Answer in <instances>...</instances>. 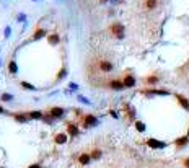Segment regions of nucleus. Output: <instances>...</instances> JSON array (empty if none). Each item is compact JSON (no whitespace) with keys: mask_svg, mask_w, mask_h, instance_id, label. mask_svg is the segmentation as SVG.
Listing matches in <instances>:
<instances>
[{"mask_svg":"<svg viewBox=\"0 0 189 168\" xmlns=\"http://www.w3.org/2000/svg\"><path fill=\"white\" fill-rule=\"evenodd\" d=\"M96 124H98V119L94 118L93 114H86V116H83V126H85V127L96 126Z\"/></svg>","mask_w":189,"mask_h":168,"instance_id":"nucleus-1","label":"nucleus"},{"mask_svg":"<svg viewBox=\"0 0 189 168\" xmlns=\"http://www.w3.org/2000/svg\"><path fill=\"white\" fill-rule=\"evenodd\" d=\"M111 33L114 34V36H117V38H122V31H124V26L121 25V23H114V25H111Z\"/></svg>","mask_w":189,"mask_h":168,"instance_id":"nucleus-2","label":"nucleus"},{"mask_svg":"<svg viewBox=\"0 0 189 168\" xmlns=\"http://www.w3.org/2000/svg\"><path fill=\"white\" fill-rule=\"evenodd\" d=\"M98 67L101 72H113V69H114V66H113L109 61H99L98 62Z\"/></svg>","mask_w":189,"mask_h":168,"instance_id":"nucleus-3","label":"nucleus"},{"mask_svg":"<svg viewBox=\"0 0 189 168\" xmlns=\"http://www.w3.org/2000/svg\"><path fill=\"white\" fill-rule=\"evenodd\" d=\"M49 116L52 119H57V118H62L64 116V108H59V106H54L49 109Z\"/></svg>","mask_w":189,"mask_h":168,"instance_id":"nucleus-4","label":"nucleus"},{"mask_svg":"<svg viewBox=\"0 0 189 168\" xmlns=\"http://www.w3.org/2000/svg\"><path fill=\"white\" fill-rule=\"evenodd\" d=\"M189 144V137L188 135H183V137H179V139L174 140V145H176L178 150H181V148H184L186 145Z\"/></svg>","mask_w":189,"mask_h":168,"instance_id":"nucleus-5","label":"nucleus"},{"mask_svg":"<svg viewBox=\"0 0 189 168\" xmlns=\"http://www.w3.org/2000/svg\"><path fill=\"white\" fill-rule=\"evenodd\" d=\"M124 86L126 88H132V86H135V77L134 75H131V74H127L126 77H124Z\"/></svg>","mask_w":189,"mask_h":168,"instance_id":"nucleus-6","label":"nucleus"},{"mask_svg":"<svg viewBox=\"0 0 189 168\" xmlns=\"http://www.w3.org/2000/svg\"><path fill=\"white\" fill-rule=\"evenodd\" d=\"M147 145L148 147H152V148H165L166 147V144L165 142H160V140H155V139H148Z\"/></svg>","mask_w":189,"mask_h":168,"instance_id":"nucleus-7","label":"nucleus"},{"mask_svg":"<svg viewBox=\"0 0 189 168\" xmlns=\"http://www.w3.org/2000/svg\"><path fill=\"white\" fill-rule=\"evenodd\" d=\"M108 86H109L111 90H122V88H126L122 80H111V82L108 83Z\"/></svg>","mask_w":189,"mask_h":168,"instance_id":"nucleus-8","label":"nucleus"},{"mask_svg":"<svg viewBox=\"0 0 189 168\" xmlns=\"http://www.w3.org/2000/svg\"><path fill=\"white\" fill-rule=\"evenodd\" d=\"M67 134H69V135H74V137H75V135L80 134V131H78V127L75 126L74 123H67Z\"/></svg>","mask_w":189,"mask_h":168,"instance_id":"nucleus-9","label":"nucleus"},{"mask_svg":"<svg viewBox=\"0 0 189 168\" xmlns=\"http://www.w3.org/2000/svg\"><path fill=\"white\" fill-rule=\"evenodd\" d=\"M176 100H178V103H179L181 106H183V109L189 111V100L188 98H184L183 95H176Z\"/></svg>","mask_w":189,"mask_h":168,"instance_id":"nucleus-10","label":"nucleus"},{"mask_svg":"<svg viewBox=\"0 0 189 168\" xmlns=\"http://www.w3.org/2000/svg\"><path fill=\"white\" fill-rule=\"evenodd\" d=\"M91 162V155L90 153H82V155L78 157V163L80 165H88Z\"/></svg>","mask_w":189,"mask_h":168,"instance_id":"nucleus-11","label":"nucleus"},{"mask_svg":"<svg viewBox=\"0 0 189 168\" xmlns=\"http://www.w3.org/2000/svg\"><path fill=\"white\" fill-rule=\"evenodd\" d=\"M54 140H56V144L62 145V144H65V142H67V134H62V132H60V134L56 135V139H54Z\"/></svg>","mask_w":189,"mask_h":168,"instance_id":"nucleus-12","label":"nucleus"},{"mask_svg":"<svg viewBox=\"0 0 189 168\" xmlns=\"http://www.w3.org/2000/svg\"><path fill=\"white\" fill-rule=\"evenodd\" d=\"M142 93H145V95H168V91L166 90H144Z\"/></svg>","mask_w":189,"mask_h":168,"instance_id":"nucleus-13","label":"nucleus"},{"mask_svg":"<svg viewBox=\"0 0 189 168\" xmlns=\"http://www.w3.org/2000/svg\"><path fill=\"white\" fill-rule=\"evenodd\" d=\"M145 83H148V85H155V83H158V77H156V75H150V77L145 78Z\"/></svg>","mask_w":189,"mask_h":168,"instance_id":"nucleus-14","label":"nucleus"},{"mask_svg":"<svg viewBox=\"0 0 189 168\" xmlns=\"http://www.w3.org/2000/svg\"><path fill=\"white\" fill-rule=\"evenodd\" d=\"M134 126H135V129L139 132H145V129H147V127H145V124L142 123V121H135V123H134Z\"/></svg>","mask_w":189,"mask_h":168,"instance_id":"nucleus-15","label":"nucleus"},{"mask_svg":"<svg viewBox=\"0 0 189 168\" xmlns=\"http://www.w3.org/2000/svg\"><path fill=\"white\" fill-rule=\"evenodd\" d=\"M90 155H91V160H99L101 158V150H99V148H94Z\"/></svg>","mask_w":189,"mask_h":168,"instance_id":"nucleus-16","label":"nucleus"},{"mask_svg":"<svg viewBox=\"0 0 189 168\" xmlns=\"http://www.w3.org/2000/svg\"><path fill=\"white\" fill-rule=\"evenodd\" d=\"M28 118H29V116H26V114H21V113H18V114H15V119H17L18 123H26V121H28Z\"/></svg>","mask_w":189,"mask_h":168,"instance_id":"nucleus-17","label":"nucleus"},{"mask_svg":"<svg viewBox=\"0 0 189 168\" xmlns=\"http://www.w3.org/2000/svg\"><path fill=\"white\" fill-rule=\"evenodd\" d=\"M156 7V0H145V8L153 10Z\"/></svg>","mask_w":189,"mask_h":168,"instance_id":"nucleus-18","label":"nucleus"},{"mask_svg":"<svg viewBox=\"0 0 189 168\" xmlns=\"http://www.w3.org/2000/svg\"><path fill=\"white\" fill-rule=\"evenodd\" d=\"M29 118H33V119H41V118H42V113H41V111H33V113H29Z\"/></svg>","mask_w":189,"mask_h":168,"instance_id":"nucleus-19","label":"nucleus"},{"mask_svg":"<svg viewBox=\"0 0 189 168\" xmlns=\"http://www.w3.org/2000/svg\"><path fill=\"white\" fill-rule=\"evenodd\" d=\"M49 43H51V44H56V43H59V36H56V34H54V36H49Z\"/></svg>","mask_w":189,"mask_h":168,"instance_id":"nucleus-20","label":"nucleus"},{"mask_svg":"<svg viewBox=\"0 0 189 168\" xmlns=\"http://www.w3.org/2000/svg\"><path fill=\"white\" fill-rule=\"evenodd\" d=\"M10 72H12V74H15V72H17V64H15V62H10Z\"/></svg>","mask_w":189,"mask_h":168,"instance_id":"nucleus-21","label":"nucleus"},{"mask_svg":"<svg viewBox=\"0 0 189 168\" xmlns=\"http://www.w3.org/2000/svg\"><path fill=\"white\" fill-rule=\"evenodd\" d=\"M42 36H44V31H42V29H38L36 34H34V39H38V38H42Z\"/></svg>","mask_w":189,"mask_h":168,"instance_id":"nucleus-22","label":"nucleus"},{"mask_svg":"<svg viewBox=\"0 0 189 168\" xmlns=\"http://www.w3.org/2000/svg\"><path fill=\"white\" fill-rule=\"evenodd\" d=\"M2 100H3V101H10V100H12V95L3 93V95H2Z\"/></svg>","mask_w":189,"mask_h":168,"instance_id":"nucleus-23","label":"nucleus"},{"mask_svg":"<svg viewBox=\"0 0 189 168\" xmlns=\"http://www.w3.org/2000/svg\"><path fill=\"white\" fill-rule=\"evenodd\" d=\"M183 167H184V168H189V157H186V158L183 160Z\"/></svg>","mask_w":189,"mask_h":168,"instance_id":"nucleus-24","label":"nucleus"},{"mask_svg":"<svg viewBox=\"0 0 189 168\" xmlns=\"http://www.w3.org/2000/svg\"><path fill=\"white\" fill-rule=\"evenodd\" d=\"M21 85L25 86V88H29V90H34V86H33V85H29V83H26V82H21Z\"/></svg>","mask_w":189,"mask_h":168,"instance_id":"nucleus-25","label":"nucleus"},{"mask_svg":"<svg viewBox=\"0 0 189 168\" xmlns=\"http://www.w3.org/2000/svg\"><path fill=\"white\" fill-rule=\"evenodd\" d=\"M64 75H65V69H62V72L57 75V78H62V77H64Z\"/></svg>","mask_w":189,"mask_h":168,"instance_id":"nucleus-26","label":"nucleus"},{"mask_svg":"<svg viewBox=\"0 0 189 168\" xmlns=\"http://www.w3.org/2000/svg\"><path fill=\"white\" fill-rule=\"evenodd\" d=\"M29 168H39V165H33V167H29Z\"/></svg>","mask_w":189,"mask_h":168,"instance_id":"nucleus-27","label":"nucleus"},{"mask_svg":"<svg viewBox=\"0 0 189 168\" xmlns=\"http://www.w3.org/2000/svg\"><path fill=\"white\" fill-rule=\"evenodd\" d=\"M0 113H3V108H2V106H0Z\"/></svg>","mask_w":189,"mask_h":168,"instance_id":"nucleus-28","label":"nucleus"},{"mask_svg":"<svg viewBox=\"0 0 189 168\" xmlns=\"http://www.w3.org/2000/svg\"><path fill=\"white\" fill-rule=\"evenodd\" d=\"M99 2H106V0H99Z\"/></svg>","mask_w":189,"mask_h":168,"instance_id":"nucleus-29","label":"nucleus"},{"mask_svg":"<svg viewBox=\"0 0 189 168\" xmlns=\"http://www.w3.org/2000/svg\"><path fill=\"white\" fill-rule=\"evenodd\" d=\"M188 135H189V129H188Z\"/></svg>","mask_w":189,"mask_h":168,"instance_id":"nucleus-30","label":"nucleus"}]
</instances>
